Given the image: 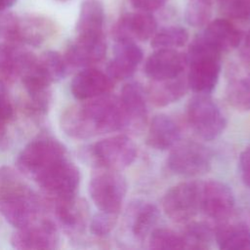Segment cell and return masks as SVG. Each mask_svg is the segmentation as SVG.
<instances>
[{"instance_id":"19","label":"cell","mask_w":250,"mask_h":250,"mask_svg":"<svg viewBox=\"0 0 250 250\" xmlns=\"http://www.w3.org/2000/svg\"><path fill=\"white\" fill-rule=\"evenodd\" d=\"M119 100L125 116V129L132 132L142 130L147 117L146 95L142 86L136 82L125 84Z\"/></svg>"},{"instance_id":"10","label":"cell","mask_w":250,"mask_h":250,"mask_svg":"<svg viewBox=\"0 0 250 250\" xmlns=\"http://www.w3.org/2000/svg\"><path fill=\"white\" fill-rule=\"evenodd\" d=\"M201 183L183 182L167 190L162 199V208L171 220L188 222L200 211Z\"/></svg>"},{"instance_id":"18","label":"cell","mask_w":250,"mask_h":250,"mask_svg":"<svg viewBox=\"0 0 250 250\" xmlns=\"http://www.w3.org/2000/svg\"><path fill=\"white\" fill-rule=\"evenodd\" d=\"M186 65V55L175 49H156L146 59L145 72L151 80H166L181 75Z\"/></svg>"},{"instance_id":"9","label":"cell","mask_w":250,"mask_h":250,"mask_svg":"<svg viewBox=\"0 0 250 250\" xmlns=\"http://www.w3.org/2000/svg\"><path fill=\"white\" fill-rule=\"evenodd\" d=\"M3 32L11 43L38 46L51 37L55 31L54 23L38 16L7 15L3 19Z\"/></svg>"},{"instance_id":"25","label":"cell","mask_w":250,"mask_h":250,"mask_svg":"<svg viewBox=\"0 0 250 250\" xmlns=\"http://www.w3.org/2000/svg\"><path fill=\"white\" fill-rule=\"evenodd\" d=\"M159 218L157 207L147 201L135 202L128 211V224L133 235L143 240L154 229Z\"/></svg>"},{"instance_id":"30","label":"cell","mask_w":250,"mask_h":250,"mask_svg":"<svg viewBox=\"0 0 250 250\" xmlns=\"http://www.w3.org/2000/svg\"><path fill=\"white\" fill-rule=\"evenodd\" d=\"M188 40L187 29L182 26H167L156 31L151 37V47L156 49H176Z\"/></svg>"},{"instance_id":"36","label":"cell","mask_w":250,"mask_h":250,"mask_svg":"<svg viewBox=\"0 0 250 250\" xmlns=\"http://www.w3.org/2000/svg\"><path fill=\"white\" fill-rule=\"evenodd\" d=\"M239 172L242 182L250 188V146L245 148L240 154Z\"/></svg>"},{"instance_id":"41","label":"cell","mask_w":250,"mask_h":250,"mask_svg":"<svg viewBox=\"0 0 250 250\" xmlns=\"http://www.w3.org/2000/svg\"><path fill=\"white\" fill-rule=\"evenodd\" d=\"M58 1H61V2H65V1H68V0H58Z\"/></svg>"},{"instance_id":"39","label":"cell","mask_w":250,"mask_h":250,"mask_svg":"<svg viewBox=\"0 0 250 250\" xmlns=\"http://www.w3.org/2000/svg\"><path fill=\"white\" fill-rule=\"evenodd\" d=\"M241 58L245 62L250 64V29L244 38V42L241 48Z\"/></svg>"},{"instance_id":"12","label":"cell","mask_w":250,"mask_h":250,"mask_svg":"<svg viewBox=\"0 0 250 250\" xmlns=\"http://www.w3.org/2000/svg\"><path fill=\"white\" fill-rule=\"evenodd\" d=\"M35 181L49 199L69 198L76 194L80 173L78 168L65 158L43 172Z\"/></svg>"},{"instance_id":"31","label":"cell","mask_w":250,"mask_h":250,"mask_svg":"<svg viewBox=\"0 0 250 250\" xmlns=\"http://www.w3.org/2000/svg\"><path fill=\"white\" fill-rule=\"evenodd\" d=\"M229 103L240 110H250V75L232 79L227 87Z\"/></svg>"},{"instance_id":"1","label":"cell","mask_w":250,"mask_h":250,"mask_svg":"<svg viewBox=\"0 0 250 250\" xmlns=\"http://www.w3.org/2000/svg\"><path fill=\"white\" fill-rule=\"evenodd\" d=\"M62 127L75 139H88L125 129L120 100L108 93L72 105L62 113Z\"/></svg>"},{"instance_id":"22","label":"cell","mask_w":250,"mask_h":250,"mask_svg":"<svg viewBox=\"0 0 250 250\" xmlns=\"http://www.w3.org/2000/svg\"><path fill=\"white\" fill-rule=\"evenodd\" d=\"M201 36L221 54L237 48L242 39L240 30L225 19L209 21Z\"/></svg>"},{"instance_id":"35","label":"cell","mask_w":250,"mask_h":250,"mask_svg":"<svg viewBox=\"0 0 250 250\" xmlns=\"http://www.w3.org/2000/svg\"><path fill=\"white\" fill-rule=\"evenodd\" d=\"M118 214L108 213L100 211L92 219L90 224V229L93 234L97 236H105L107 235L115 227L117 222Z\"/></svg>"},{"instance_id":"16","label":"cell","mask_w":250,"mask_h":250,"mask_svg":"<svg viewBox=\"0 0 250 250\" xmlns=\"http://www.w3.org/2000/svg\"><path fill=\"white\" fill-rule=\"evenodd\" d=\"M143 51L135 41L115 40L113 58L107 64L106 73L113 82L129 78L143 61Z\"/></svg>"},{"instance_id":"4","label":"cell","mask_w":250,"mask_h":250,"mask_svg":"<svg viewBox=\"0 0 250 250\" xmlns=\"http://www.w3.org/2000/svg\"><path fill=\"white\" fill-rule=\"evenodd\" d=\"M85 157L97 168L119 171L134 162L137 146L126 135L112 136L88 146Z\"/></svg>"},{"instance_id":"15","label":"cell","mask_w":250,"mask_h":250,"mask_svg":"<svg viewBox=\"0 0 250 250\" xmlns=\"http://www.w3.org/2000/svg\"><path fill=\"white\" fill-rule=\"evenodd\" d=\"M157 23L148 12L138 11L121 16L112 28L114 40L128 39L132 41H146L156 32Z\"/></svg>"},{"instance_id":"24","label":"cell","mask_w":250,"mask_h":250,"mask_svg":"<svg viewBox=\"0 0 250 250\" xmlns=\"http://www.w3.org/2000/svg\"><path fill=\"white\" fill-rule=\"evenodd\" d=\"M29 55L15 43L0 44V88L11 86L21 76Z\"/></svg>"},{"instance_id":"26","label":"cell","mask_w":250,"mask_h":250,"mask_svg":"<svg viewBox=\"0 0 250 250\" xmlns=\"http://www.w3.org/2000/svg\"><path fill=\"white\" fill-rule=\"evenodd\" d=\"M104 9L101 0H84L76 24L77 36L104 35Z\"/></svg>"},{"instance_id":"34","label":"cell","mask_w":250,"mask_h":250,"mask_svg":"<svg viewBox=\"0 0 250 250\" xmlns=\"http://www.w3.org/2000/svg\"><path fill=\"white\" fill-rule=\"evenodd\" d=\"M221 12L229 18L250 19V0H218Z\"/></svg>"},{"instance_id":"17","label":"cell","mask_w":250,"mask_h":250,"mask_svg":"<svg viewBox=\"0 0 250 250\" xmlns=\"http://www.w3.org/2000/svg\"><path fill=\"white\" fill-rule=\"evenodd\" d=\"M106 43L104 35L77 36L66 49V63L76 67H90L100 62L105 56Z\"/></svg>"},{"instance_id":"37","label":"cell","mask_w":250,"mask_h":250,"mask_svg":"<svg viewBox=\"0 0 250 250\" xmlns=\"http://www.w3.org/2000/svg\"><path fill=\"white\" fill-rule=\"evenodd\" d=\"M14 109L11 102L4 95L0 94V134L4 129V125L13 117Z\"/></svg>"},{"instance_id":"38","label":"cell","mask_w":250,"mask_h":250,"mask_svg":"<svg viewBox=\"0 0 250 250\" xmlns=\"http://www.w3.org/2000/svg\"><path fill=\"white\" fill-rule=\"evenodd\" d=\"M131 5L138 11L152 12L162 7L167 0H129Z\"/></svg>"},{"instance_id":"33","label":"cell","mask_w":250,"mask_h":250,"mask_svg":"<svg viewBox=\"0 0 250 250\" xmlns=\"http://www.w3.org/2000/svg\"><path fill=\"white\" fill-rule=\"evenodd\" d=\"M212 2L207 0H189L186 9V21L194 27L206 25L211 18Z\"/></svg>"},{"instance_id":"2","label":"cell","mask_w":250,"mask_h":250,"mask_svg":"<svg viewBox=\"0 0 250 250\" xmlns=\"http://www.w3.org/2000/svg\"><path fill=\"white\" fill-rule=\"evenodd\" d=\"M42 203L36 193L8 167L0 168V213L17 229L39 220Z\"/></svg>"},{"instance_id":"21","label":"cell","mask_w":250,"mask_h":250,"mask_svg":"<svg viewBox=\"0 0 250 250\" xmlns=\"http://www.w3.org/2000/svg\"><path fill=\"white\" fill-rule=\"evenodd\" d=\"M56 218L63 229L71 232L81 231L87 222V204L75 196L62 199H49Z\"/></svg>"},{"instance_id":"13","label":"cell","mask_w":250,"mask_h":250,"mask_svg":"<svg viewBox=\"0 0 250 250\" xmlns=\"http://www.w3.org/2000/svg\"><path fill=\"white\" fill-rule=\"evenodd\" d=\"M234 195L230 188L217 180L201 183L200 211L216 221L226 220L234 208Z\"/></svg>"},{"instance_id":"5","label":"cell","mask_w":250,"mask_h":250,"mask_svg":"<svg viewBox=\"0 0 250 250\" xmlns=\"http://www.w3.org/2000/svg\"><path fill=\"white\" fill-rule=\"evenodd\" d=\"M64 72L65 61L59 53L49 51L38 58L30 53L20 77L27 93H35L49 90V86L61 79Z\"/></svg>"},{"instance_id":"11","label":"cell","mask_w":250,"mask_h":250,"mask_svg":"<svg viewBox=\"0 0 250 250\" xmlns=\"http://www.w3.org/2000/svg\"><path fill=\"white\" fill-rule=\"evenodd\" d=\"M168 167L175 174L194 177L205 174L212 165V153L204 145L192 141L176 144L167 159Z\"/></svg>"},{"instance_id":"7","label":"cell","mask_w":250,"mask_h":250,"mask_svg":"<svg viewBox=\"0 0 250 250\" xmlns=\"http://www.w3.org/2000/svg\"><path fill=\"white\" fill-rule=\"evenodd\" d=\"M127 192V183L116 170L98 168L89 184V193L100 211L118 214Z\"/></svg>"},{"instance_id":"3","label":"cell","mask_w":250,"mask_h":250,"mask_svg":"<svg viewBox=\"0 0 250 250\" xmlns=\"http://www.w3.org/2000/svg\"><path fill=\"white\" fill-rule=\"evenodd\" d=\"M186 58L188 65V87L196 94L211 93L221 71V53L200 35L189 45Z\"/></svg>"},{"instance_id":"23","label":"cell","mask_w":250,"mask_h":250,"mask_svg":"<svg viewBox=\"0 0 250 250\" xmlns=\"http://www.w3.org/2000/svg\"><path fill=\"white\" fill-rule=\"evenodd\" d=\"M181 137V131L177 123L168 115H155L148 127L146 144L158 150H166L173 147Z\"/></svg>"},{"instance_id":"32","label":"cell","mask_w":250,"mask_h":250,"mask_svg":"<svg viewBox=\"0 0 250 250\" xmlns=\"http://www.w3.org/2000/svg\"><path fill=\"white\" fill-rule=\"evenodd\" d=\"M148 245L151 249H184L182 234L165 228L154 229L149 233Z\"/></svg>"},{"instance_id":"40","label":"cell","mask_w":250,"mask_h":250,"mask_svg":"<svg viewBox=\"0 0 250 250\" xmlns=\"http://www.w3.org/2000/svg\"><path fill=\"white\" fill-rule=\"evenodd\" d=\"M17 0H0V12L12 7Z\"/></svg>"},{"instance_id":"27","label":"cell","mask_w":250,"mask_h":250,"mask_svg":"<svg viewBox=\"0 0 250 250\" xmlns=\"http://www.w3.org/2000/svg\"><path fill=\"white\" fill-rule=\"evenodd\" d=\"M188 88L187 78H183L181 75L166 80H152L148 87L147 96L155 105L165 106L180 100Z\"/></svg>"},{"instance_id":"42","label":"cell","mask_w":250,"mask_h":250,"mask_svg":"<svg viewBox=\"0 0 250 250\" xmlns=\"http://www.w3.org/2000/svg\"><path fill=\"white\" fill-rule=\"evenodd\" d=\"M207 1H210V2H213L214 0H207Z\"/></svg>"},{"instance_id":"14","label":"cell","mask_w":250,"mask_h":250,"mask_svg":"<svg viewBox=\"0 0 250 250\" xmlns=\"http://www.w3.org/2000/svg\"><path fill=\"white\" fill-rule=\"evenodd\" d=\"M59 242L55 225L49 220H38L20 228L13 234L11 243L20 250H47L57 247Z\"/></svg>"},{"instance_id":"28","label":"cell","mask_w":250,"mask_h":250,"mask_svg":"<svg viewBox=\"0 0 250 250\" xmlns=\"http://www.w3.org/2000/svg\"><path fill=\"white\" fill-rule=\"evenodd\" d=\"M220 249H250V229L243 223L221 224L214 232Z\"/></svg>"},{"instance_id":"29","label":"cell","mask_w":250,"mask_h":250,"mask_svg":"<svg viewBox=\"0 0 250 250\" xmlns=\"http://www.w3.org/2000/svg\"><path fill=\"white\" fill-rule=\"evenodd\" d=\"M185 249H206L210 246L213 230L206 223H190L182 233Z\"/></svg>"},{"instance_id":"20","label":"cell","mask_w":250,"mask_h":250,"mask_svg":"<svg viewBox=\"0 0 250 250\" xmlns=\"http://www.w3.org/2000/svg\"><path fill=\"white\" fill-rule=\"evenodd\" d=\"M113 84V80L106 72L90 66L85 67L74 76L70 88L76 99L86 101L108 94Z\"/></svg>"},{"instance_id":"6","label":"cell","mask_w":250,"mask_h":250,"mask_svg":"<svg viewBox=\"0 0 250 250\" xmlns=\"http://www.w3.org/2000/svg\"><path fill=\"white\" fill-rule=\"evenodd\" d=\"M65 158V147L59 141L51 137H40L25 146L18 157L17 165L22 173L35 180Z\"/></svg>"},{"instance_id":"8","label":"cell","mask_w":250,"mask_h":250,"mask_svg":"<svg viewBox=\"0 0 250 250\" xmlns=\"http://www.w3.org/2000/svg\"><path fill=\"white\" fill-rule=\"evenodd\" d=\"M188 121L201 139L211 141L220 136L226 127V117L208 94H197L188 104Z\"/></svg>"}]
</instances>
